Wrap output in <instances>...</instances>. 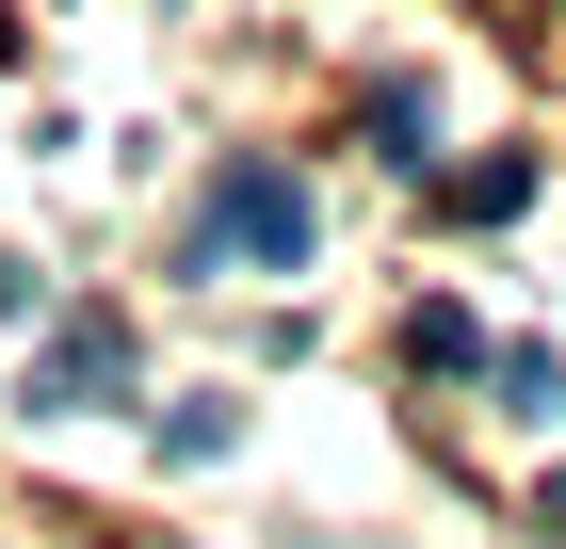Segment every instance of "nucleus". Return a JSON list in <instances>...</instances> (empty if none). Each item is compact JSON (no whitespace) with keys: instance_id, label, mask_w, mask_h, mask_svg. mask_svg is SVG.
I'll return each mask as SVG.
<instances>
[{"instance_id":"obj_1","label":"nucleus","mask_w":566,"mask_h":549,"mask_svg":"<svg viewBox=\"0 0 566 549\" xmlns=\"http://www.w3.org/2000/svg\"><path fill=\"white\" fill-rule=\"evenodd\" d=\"M227 258H275V275L307 258V178H292V162H227L211 194H195V226H178V275H227Z\"/></svg>"},{"instance_id":"obj_2","label":"nucleus","mask_w":566,"mask_h":549,"mask_svg":"<svg viewBox=\"0 0 566 549\" xmlns=\"http://www.w3.org/2000/svg\"><path fill=\"white\" fill-rule=\"evenodd\" d=\"M114 372H130V339H114V324H65V339H49V372H33V404H97Z\"/></svg>"}]
</instances>
